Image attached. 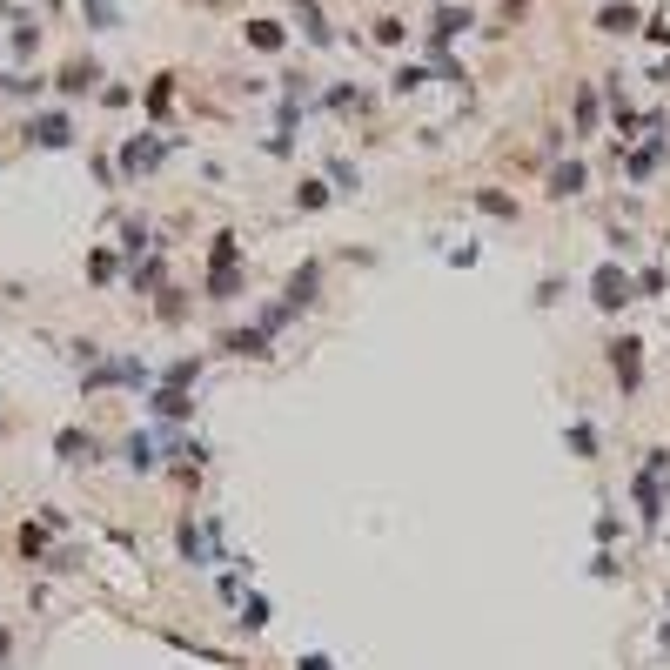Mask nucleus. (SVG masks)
<instances>
[{"label": "nucleus", "instance_id": "obj_1", "mask_svg": "<svg viewBox=\"0 0 670 670\" xmlns=\"http://www.w3.org/2000/svg\"><path fill=\"white\" fill-rule=\"evenodd\" d=\"M630 510H637V530L644 536L664 530V516H670V449L664 443H650L644 463L630 469Z\"/></svg>", "mask_w": 670, "mask_h": 670}, {"label": "nucleus", "instance_id": "obj_2", "mask_svg": "<svg viewBox=\"0 0 670 670\" xmlns=\"http://www.w3.org/2000/svg\"><path fill=\"white\" fill-rule=\"evenodd\" d=\"M242 295V235L215 228L208 235V275H201V302H235Z\"/></svg>", "mask_w": 670, "mask_h": 670}, {"label": "nucleus", "instance_id": "obj_3", "mask_svg": "<svg viewBox=\"0 0 670 670\" xmlns=\"http://www.w3.org/2000/svg\"><path fill=\"white\" fill-rule=\"evenodd\" d=\"M108 389H134V396H148V389H155V369H148L141 356H114V349H108L94 369H81V396H108Z\"/></svg>", "mask_w": 670, "mask_h": 670}, {"label": "nucleus", "instance_id": "obj_4", "mask_svg": "<svg viewBox=\"0 0 670 670\" xmlns=\"http://www.w3.org/2000/svg\"><path fill=\"white\" fill-rule=\"evenodd\" d=\"M603 369H610V389H617V396L624 402H637L644 396V335H610V342H603Z\"/></svg>", "mask_w": 670, "mask_h": 670}, {"label": "nucleus", "instance_id": "obj_5", "mask_svg": "<svg viewBox=\"0 0 670 670\" xmlns=\"http://www.w3.org/2000/svg\"><path fill=\"white\" fill-rule=\"evenodd\" d=\"M590 302H597L603 315H624L630 302H637V275H630L624 262H597L590 268Z\"/></svg>", "mask_w": 670, "mask_h": 670}, {"label": "nucleus", "instance_id": "obj_6", "mask_svg": "<svg viewBox=\"0 0 670 670\" xmlns=\"http://www.w3.org/2000/svg\"><path fill=\"white\" fill-rule=\"evenodd\" d=\"M21 141L54 155V148H74L81 134H74V114H67V108H41V114H27V121H21Z\"/></svg>", "mask_w": 670, "mask_h": 670}, {"label": "nucleus", "instance_id": "obj_7", "mask_svg": "<svg viewBox=\"0 0 670 670\" xmlns=\"http://www.w3.org/2000/svg\"><path fill=\"white\" fill-rule=\"evenodd\" d=\"M161 161H168V141H161V134H128V141H121V168H114V175H121V181H141V175H155Z\"/></svg>", "mask_w": 670, "mask_h": 670}, {"label": "nucleus", "instance_id": "obj_8", "mask_svg": "<svg viewBox=\"0 0 670 670\" xmlns=\"http://www.w3.org/2000/svg\"><path fill=\"white\" fill-rule=\"evenodd\" d=\"M215 536H222V523H215V516H208V523H188V516H181V523H175V550H181V563L208 570V563H215Z\"/></svg>", "mask_w": 670, "mask_h": 670}, {"label": "nucleus", "instance_id": "obj_9", "mask_svg": "<svg viewBox=\"0 0 670 670\" xmlns=\"http://www.w3.org/2000/svg\"><path fill=\"white\" fill-rule=\"evenodd\" d=\"M121 463H128V476H155V469H168V449H161L155 429H128L121 436Z\"/></svg>", "mask_w": 670, "mask_h": 670}, {"label": "nucleus", "instance_id": "obj_10", "mask_svg": "<svg viewBox=\"0 0 670 670\" xmlns=\"http://www.w3.org/2000/svg\"><path fill=\"white\" fill-rule=\"evenodd\" d=\"M282 302H289L295 315H309L315 302H322V255H309V262L289 268V282H282Z\"/></svg>", "mask_w": 670, "mask_h": 670}, {"label": "nucleus", "instance_id": "obj_11", "mask_svg": "<svg viewBox=\"0 0 670 670\" xmlns=\"http://www.w3.org/2000/svg\"><path fill=\"white\" fill-rule=\"evenodd\" d=\"M54 456H61L67 469H94L101 463V436L81 429V423H67V429H54Z\"/></svg>", "mask_w": 670, "mask_h": 670}, {"label": "nucleus", "instance_id": "obj_12", "mask_svg": "<svg viewBox=\"0 0 670 670\" xmlns=\"http://www.w3.org/2000/svg\"><path fill=\"white\" fill-rule=\"evenodd\" d=\"M54 94H61V101L101 94V61H94V54H74V61H61V74H54Z\"/></svg>", "mask_w": 670, "mask_h": 670}, {"label": "nucleus", "instance_id": "obj_13", "mask_svg": "<svg viewBox=\"0 0 670 670\" xmlns=\"http://www.w3.org/2000/svg\"><path fill=\"white\" fill-rule=\"evenodd\" d=\"M469 27H476V14H469V7H456V0H443V7H436V14H429V61H436V54H443L449 41H456V34H469Z\"/></svg>", "mask_w": 670, "mask_h": 670}, {"label": "nucleus", "instance_id": "obj_14", "mask_svg": "<svg viewBox=\"0 0 670 670\" xmlns=\"http://www.w3.org/2000/svg\"><path fill=\"white\" fill-rule=\"evenodd\" d=\"M215 349L235 356V362H268V356H275V335H262L255 322H248V329H222V335H215Z\"/></svg>", "mask_w": 670, "mask_h": 670}, {"label": "nucleus", "instance_id": "obj_15", "mask_svg": "<svg viewBox=\"0 0 670 670\" xmlns=\"http://www.w3.org/2000/svg\"><path fill=\"white\" fill-rule=\"evenodd\" d=\"M664 155H670V134H644V148H624V181H650L657 168H664Z\"/></svg>", "mask_w": 670, "mask_h": 670}, {"label": "nucleus", "instance_id": "obj_16", "mask_svg": "<svg viewBox=\"0 0 670 670\" xmlns=\"http://www.w3.org/2000/svg\"><path fill=\"white\" fill-rule=\"evenodd\" d=\"M141 402H148L155 423H188V416H195V389H168V382H155Z\"/></svg>", "mask_w": 670, "mask_h": 670}, {"label": "nucleus", "instance_id": "obj_17", "mask_svg": "<svg viewBox=\"0 0 670 670\" xmlns=\"http://www.w3.org/2000/svg\"><path fill=\"white\" fill-rule=\"evenodd\" d=\"M469 208H476V215H490V222H523V201L510 195V188H469Z\"/></svg>", "mask_w": 670, "mask_h": 670}, {"label": "nucleus", "instance_id": "obj_18", "mask_svg": "<svg viewBox=\"0 0 670 670\" xmlns=\"http://www.w3.org/2000/svg\"><path fill=\"white\" fill-rule=\"evenodd\" d=\"M583 188H590V168H583V161H557L550 181H543V195H550V201H577Z\"/></svg>", "mask_w": 670, "mask_h": 670}, {"label": "nucleus", "instance_id": "obj_19", "mask_svg": "<svg viewBox=\"0 0 670 670\" xmlns=\"http://www.w3.org/2000/svg\"><path fill=\"white\" fill-rule=\"evenodd\" d=\"M563 449H570L577 463H597V456H603L597 423H590V416H570V423H563Z\"/></svg>", "mask_w": 670, "mask_h": 670}, {"label": "nucleus", "instance_id": "obj_20", "mask_svg": "<svg viewBox=\"0 0 670 670\" xmlns=\"http://www.w3.org/2000/svg\"><path fill=\"white\" fill-rule=\"evenodd\" d=\"M597 34H644V14H637V7H630V0H603L597 7Z\"/></svg>", "mask_w": 670, "mask_h": 670}, {"label": "nucleus", "instance_id": "obj_21", "mask_svg": "<svg viewBox=\"0 0 670 670\" xmlns=\"http://www.w3.org/2000/svg\"><path fill=\"white\" fill-rule=\"evenodd\" d=\"M128 289L134 295H161V289H168V262H161V248H155V255H141V262H128Z\"/></svg>", "mask_w": 670, "mask_h": 670}, {"label": "nucleus", "instance_id": "obj_22", "mask_svg": "<svg viewBox=\"0 0 670 670\" xmlns=\"http://www.w3.org/2000/svg\"><path fill=\"white\" fill-rule=\"evenodd\" d=\"M121 275H128V268H121V248L94 242V248H88V282H94V289H114Z\"/></svg>", "mask_w": 670, "mask_h": 670}, {"label": "nucleus", "instance_id": "obj_23", "mask_svg": "<svg viewBox=\"0 0 670 670\" xmlns=\"http://www.w3.org/2000/svg\"><path fill=\"white\" fill-rule=\"evenodd\" d=\"M242 41L262 47V54H282V47H289V27L268 21V14H255V21H242Z\"/></svg>", "mask_w": 670, "mask_h": 670}, {"label": "nucleus", "instance_id": "obj_24", "mask_svg": "<svg viewBox=\"0 0 670 670\" xmlns=\"http://www.w3.org/2000/svg\"><path fill=\"white\" fill-rule=\"evenodd\" d=\"M188 309H195V295L175 289V282L155 295V322H161V329H181V322H188Z\"/></svg>", "mask_w": 670, "mask_h": 670}, {"label": "nucleus", "instance_id": "obj_25", "mask_svg": "<svg viewBox=\"0 0 670 670\" xmlns=\"http://www.w3.org/2000/svg\"><path fill=\"white\" fill-rule=\"evenodd\" d=\"M201 369H208V356L195 349V356H175L168 369H155V382H168V389H195V382H201Z\"/></svg>", "mask_w": 670, "mask_h": 670}, {"label": "nucleus", "instance_id": "obj_26", "mask_svg": "<svg viewBox=\"0 0 670 670\" xmlns=\"http://www.w3.org/2000/svg\"><path fill=\"white\" fill-rule=\"evenodd\" d=\"M155 228L141 222V215H134V222H121V262H141V255H155Z\"/></svg>", "mask_w": 670, "mask_h": 670}, {"label": "nucleus", "instance_id": "obj_27", "mask_svg": "<svg viewBox=\"0 0 670 670\" xmlns=\"http://www.w3.org/2000/svg\"><path fill=\"white\" fill-rule=\"evenodd\" d=\"M175 81H181V74H155V81H148V94H141L148 121H168V108H175Z\"/></svg>", "mask_w": 670, "mask_h": 670}, {"label": "nucleus", "instance_id": "obj_28", "mask_svg": "<svg viewBox=\"0 0 670 670\" xmlns=\"http://www.w3.org/2000/svg\"><path fill=\"white\" fill-rule=\"evenodd\" d=\"M235 630H248V637H262L268 630V597L262 590H248V597L235 603Z\"/></svg>", "mask_w": 670, "mask_h": 670}, {"label": "nucleus", "instance_id": "obj_29", "mask_svg": "<svg viewBox=\"0 0 670 670\" xmlns=\"http://www.w3.org/2000/svg\"><path fill=\"white\" fill-rule=\"evenodd\" d=\"M14 550H21L27 563H47V550H54V543H47V530H41V523H34V516H27L21 530H14Z\"/></svg>", "mask_w": 670, "mask_h": 670}, {"label": "nucleus", "instance_id": "obj_30", "mask_svg": "<svg viewBox=\"0 0 670 670\" xmlns=\"http://www.w3.org/2000/svg\"><path fill=\"white\" fill-rule=\"evenodd\" d=\"M329 201H335L329 181H295V215H322Z\"/></svg>", "mask_w": 670, "mask_h": 670}, {"label": "nucleus", "instance_id": "obj_31", "mask_svg": "<svg viewBox=\"0 0 670 670\" xmlns=\"http://www.w3.org/2000/svg\"><path fill=\"white\" fill-rule=\"evenodd\" d=\"M295 21H302V34H309L315 47H329V41H335L329 21H322V0H295Z\"/></svg>", "mask_w": 670, "mask_h": 670}, {"label": "nucleus", "instance_id": "obj_32", "mask_svg": "<svg viewBox=\"0 0 670 670\" xmlns=\"http://www.w3.org/2000/svg\"><path fill=\"white\" fill-rule=\"evenodd\" d=\"M289 322H295V309H289V302H282V295L255 309V329H262V335H289Z\"/></svg>", "mask_w": 670, "mask_h": 670}, {"label": "nucleus", "instance_id": "obj_33", "mask_svg": "<svg viewBox=\"0 0 670 670\" xmlns=\"http://www.w3.org/2000/svg\"><path fill=\"white\" fill-rule=\"evenodd\" d=\"M81 14H88L94 34H114V27H121V7H114V0H81Z\"/></svg>", "mask_w": 670, "mask_h": 670}, {"label": "nucleus", "instance_id": "obj_34", "mask_svg": "<svg viewBox=\"0 0 670 670\" xmlns=\"http://www.w3.org/2000/svg\"><path fill=\"white\" fill-rule=\"evenodd\" d=\"M7 47H14V61H34V47H41V21H27V14H21V21H14V41H7Z\"/></svg>", "mask_w": 670, "mask_h": 670}, {"label": "nucleus", "instance_id": "obj_35", "mask_svg": "<svg viewBox=\"0 0 670 670\" xmlns=\"http://www.w3.org/2000/svg\"><path fill=\"white\" fill-rule=\"evenodd\" d=\"M41 88H47L41 74H0V94H7V101H34Z\"/></svg>", "mask_w": 670, "mask_h": 670}, {"label": "nucleus", "instance_id": "obj_36", "mask_svg": "<svg viewBox=\"0 0 670 670\" xmlns=\"http://www.w3.org/2000/svg\"><path fill=\"white\" fill-rule=\"evenodd\" d=\"M389 88H396V94H416V88H429V67H423V61H402L396 74H389Z\"/></svg>", "mask_w": 670, "mask_h": 670}, {"label": "nucleus", "instance_id": "obj_37", "mask_svg": "<svg viewBox=\"0 0 670 670\" xmlns=\"http://www.w3.org/2000/svg\"><path fill=\"white\" fill-rule=\"evenodd\" d=\"M369 34H376L382 47H402V41H409V21H396V14H376V21H369Z\"/></svg>", "mask_w": 670, "mask_h": 670}, {"label": "nucleus", "instance_id": "obj_38", "mask_svg": "<svg viewBox=\"0 0 670 670\" xmlns=\"http://www.w3.org/2000/svg\"><path fill=\"white\" fill-rule=\"evenodd\" d=\"M67 356L81 362V369H94V362L108 356V349H101V342H94V335H74V342H67Z\"/></svg>", "mask_w": 670, "mask_h": 670}, {"label": "nucleus", "instance_id": "obj_39", "mask_svg": "<svg viewBox=\"0 0 670 670\" xmlns=\"http://www.w3.org/2000/svg\"><path fill=\"white\" fill-rule=\"evenodd\" d=\"M329 188H335V195H356V188H362V175L349 168V161H329Z\"/></svg>", "mask_w": 670, "mask_h": 670}, {"label": "nucleus", "instance_id": "obj_40", "mask_svg": "<svg viewBox=\"0 0 670 670\" xmlns=\"http://www.w3.org/2000/svg\"><path fill=\"white\" fill-rule=\"evenodd\" d=\"M597 128V88H577V134Z\"/></svg>", "mask_w": 670, "mask_h": 670}, {"label": "nucleus", "instance_id": "obj_41", "mask_svg": "<svg viewBox=\"0 0 670 670\" xmlns=\"http://www.w3.org/2000/svg\"><path fill=\"white\" fill-rule=\"evenodd\" d=\"M664 289H670V275H664L657 262H650V268H637V295H664Z\"/></svg>", "mask_w": 670, "mask_h": 670}, {"label": "nucleus", "instance_id": "obj_42", "mask_svg": "<svg viewBox=\"0 0 670 670\" xmlns=\"http://www.w3.org/2000/svg\"><path fill=\"white\" fill-rule=\"evenodd\" d=\"M617 536H624V516H617V510H603V516H597V543H603V550H610Z\"/></svg>", "mask_w": 670, "mask_h": 670}, {"label": "nucleus", "instance_id": "obj_43", "mask_svg": "<svg viewBox=\"0 0 670 670\" xmlns=\"http://www.w3.org/2000/svg\"><path fill=\"white\" fill-rule=\"evenodd\" d=\"M617 570H624V563H617V550H597V557H590V577H597V583H610Z\"/></svg>", "mask_w": 670, "mask_h": 670}, {"label": "nucleus", "instance_id": "obj_44", "mask_svg": "<svg viewBox=\"0 0 670 670\" xmlns=\"http://www.w3.org/2000/svg\"><path fill=\"white\" fill-rule=\"evenodd\" d=\"M329 108L335 114H362V94L356 88H329Z\"/></svg>", "mask_w": 670, "mask_h": 670}, {"label": "nucleus", "instance_id": "obj_45", "mask_svg": "<svg viewBox=\"0 0 670 670\" xmlns=\"http://www.w3.org/2000/svg\"><path fill=\"white\" fill-rule=\"evenodd\" d=\"M644 41H657V47H670V14H650V21H644Z\"/></svg>", "mask_w": 670, "mask_h": 670}, {"label": "nucleus", "instance_id": "obj_46", "mask_svg": "<svg viewBox=\"0 0 670 670\" xmlns=\"http://www.w3.org/2000/svg\"><path fill=\"white\" fill-rule=\"evenodd\" d=\"M295 670H335V657H329V650H302V657H295Z\"/></svg>", "mask_w": 670, "mask_h": 670}, {"label": "nucleus", "instance_id": "obj_47", "mask_svg": "<svg viewBox=\"0 0 670 670\" xmlns=\"http://www.w3.org/2000/svg\"><path fill=\"white\" fill-rule=\"evenodd\" d=\"M134 101V88H121V81H114V88H101V108H128Z\"/></svg>", "mask_w": 670, "mask_h": 670}, {"label": "nucleus", "instance_id": "obj_48", "mask_svg": "<svg viewBox=\"0 0 670 670\" xmlns=\"http://www.w3.org/2000/svg\"><path fill=\"white\" fill-rule=\"evenodd\" d=\"M0 664H14V624H0Z\"/></svg>", "mask_w": 670, "mask_h": 670}, {"label": "nucleus", "instance_id": "obj_49", "mask_svg": "<svg viewBox=\"0 0 670 670\" xmlns=\"http://www.w3.org/2000/svg\"><path fill=\"white\" fill-rule=\"evenodd\" d=\"M0 14H7V0H0Z\"/></svg>", "mask_w": 670, "mask_h": 670}, {"label": "nucleus", "instance_id": "obj_50", "mask_svg": "<svg viewBox=\"0 0 670 670\" xmlns=\"http://www.w3.org/2000/svg\"><path fill=\"white\" fill-rule=\"evenodd\" d=\"M0 429H7V416H0Z\"/></svg>", "mask_w": 670, "mask_h": 670}]
</instances>
